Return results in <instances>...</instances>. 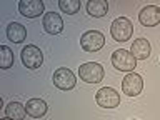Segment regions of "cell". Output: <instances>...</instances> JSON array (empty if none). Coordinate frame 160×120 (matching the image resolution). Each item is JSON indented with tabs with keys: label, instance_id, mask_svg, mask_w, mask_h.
I'll return each mask as SVG.
<instances>
[{
	"label": "cell",
	"instance_id": "30bf717a",
	"mask_svg": "<svg viewBox=\"0 0 160 120\" xmlns=\"http://www.w3.org/2000/svg\"><path fill=\"white\" fill-rule=\"evenodd\" d=\"M138 20L143 27H155L160 23V7L157 5H147L140 10Z\"/></svg>",
	"mask_w": 160,
	"mask_h": 120
},
{
	"label": "cell",
	"instance_id": "9a60e30c",
	"mask_svg": "<svg viewBox=\"0 0 160 120\" xmlns=\"http://www.w3.org/2000/svg\"><path fill=\"white\" fill-rule=\"evenodd\" d=\"M87 12L95 18L103 17V15H107V12H108V3L105 2V0H88L87 2Z\"/></svg>",
	"mask_w": 160,
	"mask_h": 120
},
{
	"label": "cell",
	"instance_id": "5b68a950",
	"mask_svg": "<svg viewBox=\"0 0 160 120\" xmlns=\"http://www.w3.org/2000/svg\"><path fill=\"white\" fill-rule=\"evenodd\" d=\"M53 85L60 90H72L77 85V78L70 68L60 67L53 72Z\"/></svg>",
	"mask_w": 160,
	"mask_h": 120
},
{
	"label": "cell",
	"instance_id": "e0dca14e",
	"mask_svg": "<svg viewBox=\"0 0 160 120\" xmlns=\"http://www.w3.org/2000/svg\"><path fill=\"white\" fill-rule=\"evenodd\" d=\"M12 65H13V52L7 45H2L0 47V68L7 70Z\"/></svg>",
	"mask_w": 160,
	"mask_h": 120
},
{
	"label": "cell",
	"instance_id": "8992f818",
	"mask_svg": "<svg viewBox=\"0 0 160 120\" xmlns=\"http://www.w3.org/2000/svg\"><path fill=\"white\" fill-rule=\"evenodd\" d=\"M22 63L27 68H38L43 62V53L37 45H27V47L22 48Z\"/></svg>",
	"mask_w": 160,
	"mask_h": 120
},
{
	"label": "cell",
	"instance_id": "d6986e66",
	"mask_svg": "<svg viewBox=\"0 0 160 120\" xmlns=\"http://www.w3.org/2000/svg\"><path fill=\"white\" fill-rule=\"evenodd\" d=\"M0 120H10V118H8V117H5V118H0Z\"/></svg>",
	"mask_w": 160,
	"mask_h": 120
},
{
	"label": "cell",
	"instance_id": "7a4b0ae2",
	"mask_svg": "<svg viewBox=\"0 0 160 120\" xmlns=\"http://www.w3.org/2000/svg\"><path fill=\"white\" fill-rule=\"evenodd\" d=\"M103 75H105V70L100 63L97 62H87L83 65L78 67V77L80 80L87 83H98L103 80Z\"/></svg>",
	"mask_w": 160,
	"mask_h": 120
},
{
	"label": "cell",
	"instance_id": "9c48e42d",
	"mask_svg": "<svg viewBox=\"0 0 160 120\" xmlns=\"http://www.w3.org/2000/svg\"><path fill=\"white\" fill-rule=\"evenodd\" d=\"M18 12L27 18H37L43 13V2L42 0H20Z\"/></svg>",
	"mask_w": 160,
	"mask_h": 120
},
{
	"label": "cell",
	"instance_id": "7c38bea8",
	"mask_svg": "<svg viewBox=\"0 0 160 120\" xmlns=\"http://www.w3.org/2000/svg\"><path fill=\"white\" fill-rule=\"evenodd\" d=\"M150 50H152V47H150L148 40L137 38V40H133L132 47H130V53H132L137 60H145V58H148Z\"/></svg>",
	"mask_w": 160,
	"mask_h": 120
},
{
	"label": "cell",
	"instance_id": "ba28073f",
	"mask_svg": "<svg viewBox=\"0 0 160 120\" xmlns=\"http://www.w3.org/2000/svg\"><path fill=\"white\" fill-rule=\"evenodd\" d=\"M143 88V80L142 77H140L138 73L135 72H130L123 77L122 80V90L123 93H127L128 97H135V95H138L140 92H142Z\"/></svg>",
	"mask_w": 160,
	"mask_h": 120
},
{
	"label": "cell",
	"instance_id": "8fae6325",
	"mask_svg": "<svg viewBox=\"0 0 160 120\" xmlns=\"http://www.w3.org/2000/svg\"><path fill=\"white\" fill-rule=\"evenodd\" d=\"M43 28L45 32L50 33V35H57L63 30V20L58 13L55 12H47L43 15Z\"/></svg>",
	"mask_w": 160,
	"mask_h": 120
},
{
	"label": "cell",
	"instance_id": "5bb4252c",
	"mask_svg": "<svg viewBox=\"0 0 160 120\" xmlns=\"http://www.w3.org/2000/svg\"><path fill=\"white\" fill-rule=\"evenodd\" d=\"M25 37H27V28L23 27L22 23L18 22H12L7 27V38L10 42H15V43H22Z\"/></svg>",
	"mask_w": 160,
	"mask_h": 120
},
{
	"label": "cell",
	"instance_id": "3957f363",
	"mask_svg": "<svg viewBox=\"0 0 160 120\" xmlns=\"http://www.w3.org/2000/svg\"><path fill=\"white\" fill-rule=\"evenodd\" d=\"M112 65L120 72H133V68L137 67V58L133 57L128 50H115L112 53Z\"/></svg>",
	"mask_w": 160,
	"mask_h": 120
},
{
	"label": "cell",
	"instance_id": "4fadbf2b",
	"mask_svg": "<svg viewBox=\"0 0 160 120\" xmlns=\"http://www.w3.org/2000/svg\"><path fill=\"white\" fill-rule=\"evenodd\" d=\"M25 110H27V115H30V117L40 118L47 113L48 107L42 98H30L27 102V105H25Z\"/></svg>",
	"mask_w": 160,
	"mask_h": 120
},
{
	"label": "cell",
	"instance_id": "ac0fdd59",
	"mask_svg": "<svg viewBox=\"0 0 160 120\" xmlns=\"http://www.w3.org/2000/svg\"><path fill=\"white\" fill-rule=\"evenodd\" d=\"M58 7L63 13H68V15H73L80 10V2L78 0H60L58 2Z\"/></svg>",
	"mask_w": 160,
	"mask_h": 120
},
{
	"label": "cell",
	"instance_id": "6da1fadb",
	"mask_svg": "<svg viewBox=\"0 0 160 120\" xmlns=\"http://www.w3.org/2000/svg\"><path fill=\"white\" fill-rule=\"evenodd\" d=\"M110 33L115 42H127L133 33V25L127 17H118L110 25Z\"/></svg>",
	"mask_w": 160,
	"mask_h": 120
},
{
	"label": "cell",
	"instance_id": "2e32d148",
	"mask_svg": "<svg viewBox=\"0 0 160 120\" xmlns=\"http://www.w3.org/2000/svg\"><path fill=\"white\" fill-rule=\"evenodd\" d=\"M5 115L10 120H23L27 115V110H25V105H22L20 102H10L5 107Z\"/></svg>",
	"mask_w": 160,
	"mask_h": 120
},
{
	"label": "cell",
	"instance_id": "52a82bcc",
	"mask_svg": "<svg viewBox=\"0 0 160 120\" xmlns=\"http://www.w3.org/2000/svg\"><path fill=\"white\" fill-rule=\"evenodd\" d=\"M95 100H97V103L102 108H115L120 105V95L112 87L100 88L97 92V95H95Z\"/></svg>",
	"mask_w": 160,
	"mask_h": 120
},
{
	"label": "cell",
	"instance_id": "277c9868",
	"mask_svg": "<svg viewBox=\"0 0 160 120\" xmlns=\"http://www.w3.org/2000/svg\"><path fill=\"white\" fill-rule=\"evenodd\" d=\"M80 45H82V48L85 52H98L105 45V37L98 30H88V32H85L82 35Z\"/></svg>",
	"mask_w": 160,
	"mask_h": 120
}]
</instances>
